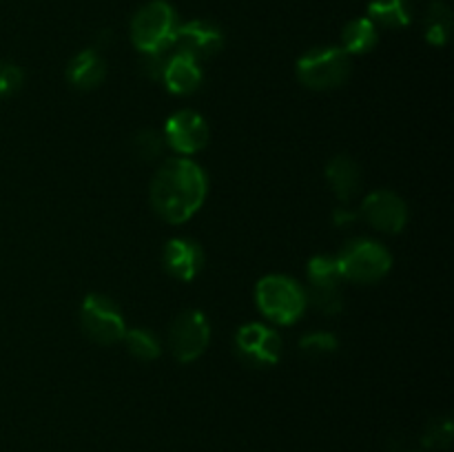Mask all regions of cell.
Segmentation results:
<instances>
[{
	"label": "cell",
	"mask_w": 454,
	"mask_h": 452,
	"mask_svg": "<svg viewBox=\"0 0 454 452\" xmlns=\"http://www.w3.org/2000/svg\"><path fill=\"white\" fill-rule=\"evenodd\" d=\"M207 198V175L186 158L167 160L151 182V204L162 220L182 224L191 220Z\"/></svg>",
	"instance_id": "obj_1"
},
{
	"label": "cell",
	"mask_w": 454,
	"mask_h": 452,
	"mask_svg": "<svg viewBox=\"0 0 454 452\" xmlns=\"http://www.w3.org/2000/svg\"><path fill=\"white\" fill-rule=\"evenodd\" d=\"M177 13L167 0L142 4L131 20V40L142 53H164L176 43Z\"/></svg>",
	"instance_id": "obj_2"
},
{
	"label": "cell",
	"mask_w": 454,
	"mask_h": 452,
	"mask_svg": "<svg viewBox=\"0 0 454 452\" xmlns=\"http://www.w3.org/2000/svg\"><path fill=\"white\" fill-rule=\"evenodd\" d=\"M257 306L275 323H295L306 310V292L295 279L286 275H269L257 284Z\"/></svg>",
	"instance_id": "obj_3"
},
{
	"label": "cell",
	"mask_w": 454,
	"mask_h": 452,
	"mask_svg": "<svg viewBox=\"0 0 454 452\" xmlns=\"http://www.w3.org/2000/svg\"><path fill=\"white\" fill-rule=\"evenodd\" d=\"M350 75V56L341 47H317L297 60V78L304 87L326 91Z\"/></svg>",
	"instance_id": "obj_4"
},
{
	"label": "cell",
	"mask_w": 454,
	"mask_h": 452,
	"mask_svg": "<svg viewBox=\"0 0 454 452\" xmlns=\"http://www.w3.org/2000/svg\"><path fill=\"white\" fill-rule=\"evenodd\" d=\"M340 273L344 279L357 284H375L386 277L393 266V257L381 244L372 239H355L344 246L335 257Z\"/></svg>",
	"instance_id": "obj_5"
},
{
	"label": "cell",
	"mask_w": 454,
	"mask_h": 452,
	"mask_svg": "<svg viewBox=\"0 0 454 452\" xmlns=\"http://www.w3.org/2000/svg\"><path fill=\"white\" fill-rule=\"evenodd\" d=\"M80 323H82L84 335L102 346L118 344L127 332L122 310L105 295L84 297L82 306H80Z\"/></svg>",
	"instance_id": "obj_6"
},
{
	"label": "cell",
	"mask_w": 454,
	"mask_h": 452,
	"mask_svg": "<svg viewBox=\"0 0 454 452\" xmlns=\"http://www.w3.org/2000/svg\"><path fill=\"white\" fill-rule=\"evenodd\" d=\"M211 339V323L200 310H184L168 328V346L177 362H195L207 350Z\"/></svg>",
	"instance_id": "obj_7"
},
{
	"label": "cell",
	"mask_w": 454,
	"mask_h": 452,
	"mask_svg": "<svg viewBox=\"0 0 454 452\" xmlns=\"http://www.w3.org/2000/svg\"><path fill=\"white\" fill-rule=\"evenodd\" d=\"M235 350L248 366L266 368L278 363L282 355V339L273 328L264 323H247L235 335Z\"/></svg>",
	"instance_id": "obj_8"
},
{
	"label": "cell",
	"mask_w": 454,
	"mask_h": 452,
	"mask_svg": "<svg viewBox=\"0 0 454 452\" xmlns=\"http://www.w3.org/2000/svg\"><path fill=\"white\" fill-rule=\"evenodd\" d=\"M173 44L177 51L186 53L193 60H208L224 49V34L220 27L208 20H191L177 27Z\"/></svg>",
	"instance_id": "obj_9"
},
{
	"label": "cell",
	"mask_w": 454,
	"mask_h": 452,
	"mask_svg": "<svg viewBox=\"0 0 454 452\" xmlns=\"http://www.w3.org/2000/svg\"><path fill=\"white\" fill-rule=\"evenodd\" d=\"M362 215L372 229L381 233H402L408 222V208L399 195L393 191H375L362 204Z\"/></svg>",
	"instance_id": "obj_10"
},
{
	"label": "cell",
	"mask_w": 454,
	"mask_h": 452,
	"mask_svg": "<svg viewBox=\"0 0 454 452\" xmlns=\"http://www.w3.org/2000/svg\"><path fill=\"white\" fill-rule=\"evenodd\" d=\"M164 137L171 144L173 151L182 155L198 153L208 142V127L204 118L195 111H177L167 120L164 127Z\"/></svg>",
	"instance_id": "obj_11"
},
{
	"label": "cell",
	"mask_w": 454,
	"mask_h": 452,
	"mask_svg": "<svg viewBox=\"0 0 454 452\" xmlns=\"http://www.w3.org/2000/svg\"><path fill=\"white\" fill-rule=\"evenodd\" d=\"M164 269L173 275V277L182 279V282H191L198 277V273L204 266V253L200 244L193 239L176 238L168 239L162 253Z\"/></svg>",
	"instance_id": "obj_12"
},
{
	"label": "cell",
	"mask_w": 454,
	"mask_h": 452,
	"mask_svg": "<svg viewBox=\"0 0 454 452\" xmlns=\"http://www.w3.org/2000/svg\"><path fill=\"white\" fill-rule=\"evenodd\" d=\"M162 82L167 84V89L176 96H189V93L198 91L200 82H202V69H200V62L193 60L186 53L176 51L171 58H167V65H164Z\"/></svg>",
	"instance_id": "obj_13"
},
{
	"label": "cell",
	"mask_w": 454,
	"mask_h": 452,
	"mask_svg": "<svg viewBox=\"0 0 454 452\" xmlns=\"http://www.w3.org/2000/svg\"><path fill=\"white\" fill-rule=\"evenodd\" d=\"M106 75V65L105 58L96 51V49H84L80 51L74 60L67 66V80L74 84L75 89H96L98 84H102Z\"/></svg>",
	"instance_id": "obj_14"
},
{
	"label": "cell",
	"mask_w": 454,
	"mask_h": 452,
	"mask_svg": "<svg viewBox=\"0 0 454 452\" xmlns=\"http://www.w3.org/2000/svg\"><path fill=\"white\" fill-rule=\"evenodd\" d=\"M326 180L331 184L333 193L341 202H350L357 195L359 186H362V171H359L357 162L350 160L348 155H337L328 162Z\"/></svg>",
	"instance_id": "obj_15"
},
{
	"label": "cell",
	"mask_w": 454,
	"mask_h": 452,
	"mask_svg": "<svg viewBox=\"0 0 454 452\" xmlns=\"http://www.w3.org/2000/svg\"><path fill=\"white\" fill-rule=\"evenodd\" d=\"M368 18L386 29H403L412 22L411 0H371Z\"/></svg>",
	"instance_id": "obj_16"
},
{
	"label": "cell",
	"mask_w": 454,
	"mask_h": 452,
	"mask_svg": "<svg viewBox=\"0 0 454 452\" xmlns=\"http://www.w3.org/2000/svg\"><path fill=\"white\" fill-rule=\"evenodd\" d=\"M380 40V34H377V25L368 16L355 18L341 31V49H344L348 56L353 53H366L372 51Z\"/></svg>",
	"instance_id": "obj_17"
},
{
	"label": "cell",
	"mask_w": 454,
	"mask_h": 452,
	"mask_svg": "<svg viewBox=\"0 0 454 452\" xmlns=\"http://www.w3.org/2000/svg\"><path fill=\"white\" fill-rule=\"evenodd\" d=\"M452 31V12L446 3L437 0L428 7L426 13V40L434 47H442L448 43Z\"/></svg>",
	"instance_id": "obj_18"
},
{
	"label": "cell",
	"mask_w": 454,
	"mask_h": 452,
	"mask_svg": "<svg viewBox=\"0 0 454 452\" xmlns=\"http://www.w3.org/2000/svg\"><path fill=\"white\" fill-rule=\"evenodd\" d=\"M341 279H319V282H310V291L306 300L315 304V308L322 310L326 315H337L344 308V300H341Z\"/></svg>",
	"instance_id": "obj_19"
},
{
	"label": "cell",
	"mask_w": 454,
	"mask_h": 452,
	"mask_svg": "<svg viewBox=\"0 0 454 452\" xmlns=\"http://www.w3.org/2000/svg\"><path fill=\"white\" fill-rule=\"evenodd\" d=\"M122 341L127 344V350L136 359H142V362H153V359L160 357L162 353V346H160L158 337L153 332L145 331V328H133V331L124 332Z\"/></svg>",
	"instance_id": "obj_20"
},
{
	"label": "cell",
	"mask_w": 454,
	"mask_h": 452,
	"mask_svg": "<svg viewBox=\"0 0 454 452\" xmlns=\"http://www.w3.org/2000/svg\"><path fill=\"white\" fill-rule=\"evenodd\" d=\"M162 149H164V140L158 131L146 129V131H140L136 137H133V151H136L137 158L145 160V162H153V160H158L160 155H162Z\"/></svg>",
	"instance_id": "obj_21"
},
{
	"label": "cell",
	"mask_w": 454,
	"mask_h": 452,
	"mask_svg": "<svg viewBox=\"0 0 454 452\" xmlns=\"http://www.w3.org/2000/svg\"><path fill=\"white\" fill-rule=\"evenodd\" d=\"M340 341L331 332H309L300 339V348L310 357H322V355L335 353Z\"/></svg>",
	"instance_id": "obj_22"
},
{
	"label": "cell",
	"mask_w": 454,
	"mask_h": 452,
	"mask_svg": "<svg viewBox=\"0 0 454 452\" xmlns=\"http://www.w3.org/2000/svg\"><path fill=\"white\" fill-rule=\"evenodd\" d=\"M452 439V421L450 419H439L428 425L424 434V446L428 448H448Z\"/></svg>",
	"instance_id": "obj_23"
},
{
	"label": "cell",
	"mask_w": 454,
	"mask_h": 452,
	"mask_svg": "<svg viewBox=\"0 0 454 452\" xmlns=\"http://www.w3.org/2000/svg\"><path fill=\"white\" fill-rule=\"evenodd\" d=\"M22 87V71L13 62H0V97L13 96Z\"/></svg>",
	"instance_id": "obj_24"
},
{
	"label": "cell",
	"mask_w": 454,
	"mask_h": 452,
	"mask_svg": "<svg viewBox=\"0 0 454 452\" xmlns=\"http://www.w3.org/2000/svg\"><path fill=\"white\" fill-rule=\"evenodd\" d=\"M167 58L164 53H142V74L149 80H162Z\"/></svg>",
	"instance_id": "obj_25"
},
{
	"label": "cell",
	"mask_w": 454,
	"mask_h": 452,
	"mask_svg": "<svg viewBox=\"0 0 454 452\" xmlns=\"http://www.w3.org/2000/svg\"><path fill=\"white\" fill-rule=\"evenodd\" d=\"M333 220H335L337 226H346V224H350V222H355V213L346 211V208H337L335 215H333Z\"/></svg>",
	"instance_id": "obj_26"
}]
</instances>
